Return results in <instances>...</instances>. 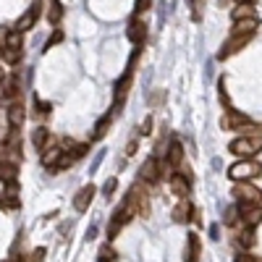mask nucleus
Returning <instances> with one entry per match:
<instances>
[{"instance_id":"obj_1","label":"nucleus","mask_w":262,"mask_h":262,"mask_svg":"<svg viewBox=\"0 0 262 262\" xmlns=\"http://www.w3.org/2000/svg\"><path fill=\"white\" fill-rule=\"evenodd\" d=\"M228 152H233L242 160H252L257 152H262V134H247V137H236L228 144Z\"/></svg>"},{"instance_id":"obj_2","label":"nucleus","mask_w":262,"mask_h":262,"mask_svg":"<svg viewBox=\"0 0 262 262\" xmlns=\"http://www.w3.org/2000/svg\"><path fill=\"white\" fill-rule=\"evenodd\" d=\"M137 212V205H134V200H131V194L123 200V205L116 210V215L111 217V223H107V238H116L118 236V231L131 221V215Z\"/></svg>"},{"instance_id":"obj_3","label":"nucleus","mask_w":262,"mask_h":262,"mask_svg":"<svg viewBox=\"0 0 262 262\" xmlns=\"http://www.w3.org/2000/svg\"><path fill=\"white\" fill-rule=\"evenodd\" d=\"M262 173V163L259 160H238V163H233L231 168H228V179L236 184V181H252V179H257Z\"/></svg>"},{"instance_id":"obj_4","label":"nucleus","mask_w":262,"mask_h":262,"mask_svg":"<svg viewBox=\"0 0 262 262\" xmlns=\"http://www.w3.org/2000/svg\"><path fill=\"white\" fill-rule=\"evenodd\" d=\"M231 194L238 205H259L262 202V191L257 186H252L249 181H236Z\"/></svg>"},{"instance_id":"obj_5","label":"nucleus","mask_w":262,"mask_h":262,"mask_svg":"<svg viewBox=\"0 0 262 262\" xmlns=\"http://www.w3.org/2000/svg\"><path fill=\"white\" fill-rule=\"evenodd\" d=\"M163 158H165V165H163V170L173 176V173L179 170L181 160H184V144H181L179 139H170V142H168V149H165V155H163Z\"/></svg>"},{"instance_id":"obj_6","label":"nucleus","mask_w":262,"mask_h":262,"mask_svg":"<svg viewBox=\"0 0 262 262\" xmlns=\"http://www.w3.org/2000/svg\"><path fill=\"white\" fill-rule=\"evenodd\" d=\"M170 191L176 194L179 200H186V196L191 194V173L186 168L170 176Z\"/></svg>"},{"instance_id":"obj_7","label":"nucleus","mask_w":262,"mask_h":262,"mask_svg":"<svg viewBox=\"0 0 262 262\" xmlns=\"http://www.w3.org/2000/svg\"><path fill=\"white\" fill-rule=\"evenodd\" d=\"M160 176H163L160 160H158V158H147V160L142 163V168H139V181H142V184H158Z\"/></svg>"},{"instance_id":"obj_8","label":"nucleus","mask_w":262,"mask_h":262,"mask_svg":"<svg viewBox=\"0 0 262 262\" xmlns=\"http://www.w3.org/2000/svg\"><path fill=\"white\" fill-rule=\"evenodd\" d=\"M39 13H42V3L37 0V3H32V6H29V11H27L24 16H21V18L16 21V24H13V29H16V32H21V34H24V32H29V29L37 24Z\"/></svg>"},{"instance_id":"obj_9","label":"nucleus","mask_w":262,"mask_h":262,"mask_svg":"<svg viewBox=\"0 0 262 262\" xmlns=\"http://www.w3.org/2000/svg\"><path fill=\"white\" fill-rule=\"evenodd\" d=\"M249 42H252V37L249 34H244V37H228L226 39V45L221 48V53H217V58H221V60H226V58H231L233 53H238V50H244L247 45H249Z\"/></svg>"},{"instance_id":"obj_10","label":"nucleus","mask_w":262,"mask_h":262,"mask_svg":"<svg viewBox=\"0 0 262 262\" xmlns=\"http://www.w3.org/2000/svg\"><path fill=\"white\" fill-rule=\"evenodd\" d=\"M95 194H97V189H95L92 184L81 186L79 194L74 196V210H76V212H86V210H90V205H92V200H95Z\"/></svg>"},{"instance_id":"obj_11","label":"nucleus","mask_w":262,"mask_h":262,"mask_svg":"<svg viewBox=\"0 0 262 262\" xmlns=\"http://www.w3.org/2000/svg\"><path fill=\"white\" fill-rule=\"evenodd\" d=\"M131 194V200H134V205H137V212L142 215V217H147L149 215V196H147V189H144V184L139 181L134 189L128 191Z\"/></svg>"},{"instance_id":"obj_12","label":"nucleus","mask_w":262,"mask_h":262,"mask_svg":"<svg viewBox=\"0 0 262 262\" xmlns=\"http://www.w3.org/2000/svg\"><path fill=\"white\" fill-rule=\"evenodd\" d=\"M242 221L247 223V228H254L262 223V205H238Z\"/></svg>"},{"instance_id":"obj_13","label":"nucleus","mask_w":262,"mask_h":262,"mask_svg":"<svg viewBox=\"0 0 262 262\" xmlns=\"http://www.w3.org/2000/svg\"><path fill=\"white\" fill-rule=\"evenodd\" d=\"M126 37L134 42L137 48H142L144 39H147V24H144V21H139V18H131V24L126 29Z\"/></svg>"},{"instance_id":"obj_14","label":"nucleus","mask_w":262,"mask_h":262,"mask_svg":"<svg viewBox=\"0 0 262 262\" xmlns=\"http://www.w3.org/2000/svg\"><path fill=\"white\" fill-rule=\"evenodd\" d=\"M257 27H259V16H254V18H242V21H233V37H244V34H249V37H254L257 34Z\"/></svg>"},{"instance_id":"obj_15","label":"nucleus","mask_w":262,"mask_h":262,"mask_svg":"<svg viewBox=\"0 0 262 262\" xmlns=\"http://www.w3.org/2000/svg\"><path fill=\"white\" fill-rule=\"evenodd\" d=\"M8 126L16 131V128H21V123L27 121V111H24V105H18V102H13L11 107H8Z\"/></svg>"},{"instance_id":"obj_16","label":"nucleus","mask_w":262,"mask_h":262,"mask_svg":"<svg viewBox=\"0 0 262 262\" xmlns=\"http://www.w3.org/2000/svg\"><path fill=\"white\" fill-rule=\"evenodd\" d=\"M48 139H50V131H48L45 126H37V128L32 131V144H34V149H37V152H45Z\"/></svg>"},{"instance_id":"obj_17","label":"nucleus","mask_w":262,"mask_h":262,"mask_svg":"<svg viewBox=\"0 0 262 262\" xmlns=\"http://www.w3.org/2000/svg\"><path fill=\"white\" fill-rule=\"evenodd\" d=\"M113 113H105L97 123H95V131H92V142H97V139H102L105 134H107V128H111V123H113Z\"/></svg>"},{"instance_id":"obj_18","label":"nucleus","mask_w":262,"mask_h":262,"mask_svg":"<svg viewBox=\"0 0 262 262\" xmlns=\"http://www.w3.org/2000/svg\"><path fill=\"white\" fill-rule=\"evenodd\" d=\"M16 176H18V165L8 163V160H0V181L11 184V181H16Z\"/></svg>"},{"instance_id":"obj_19","label":"nucleus","mask_w":262,"mask_h":262,"mask_svg":"<svg viewBox=\"0 0 262 262\" xmlns=\"http://www.w3.org/2000/svg\"><path fill=\"white\" fill-rule=\"evenodd\" d=\"M191 205H189V196H186V200H181L179 205H176V210H173V221H176V223H186L189 221V217H191Z\"/></svg>"},{"instance_id":"obj_20","label":"nucleus","mask_w":262,"mask_h":262,"mask_svg":"<svg viewBox=\"0 0 262 262\" xmlns=\"http://www.w3.org/2000/svg\"><path fill=\"white\" fill-rule=\"evenodd\" d=\"M254 6L252 3H236V8L231 11V18L233 21H242V18H254Z\"/></svg>"},{"instance_id":"obj_21","label":"nucleus","mask_w":262,"mask_h":262,"mask_svg":"<svg viewBox=\"0 0 262 262\" xmlns=\"http://www.w3.org/2000/svg\"><path fill=\"white\" fill-rule=\"evenodd\" d=\"M236 244L242 247V249H252L254 244H257V236H254V231L252 228H247V231H242L236 236Z\"/></svg>"},{"instance_id":"obj_22","label":"nucleus","mask_w":262,"mask_h":262,"mask_svg":"<svg viewBox=\"0 0 262 262\" xmlns=\"http://www.w3.org/2000/svg\"><path fill=\"white\" fill-rule=\"evenodd\" d=\"M63 16V6H60V0H50V8H48V21L50 24H58Z\"/></svg>"},{"instance_id":"obj_23","label":"nucleus","mask_w":262,"mask_h":262,"mask_svg":"<svg viewBox=\"0 0 262 262\" xmlns=\"http://www.w3.org/2000/svg\"><path fill=\"white\" fill-rule=\"evenodd\" d=\"M60 152H63L60 147H53V149H45V152H42V165H50V168H53V165L58 163V158H60Z\"/></svg>"},{"instance_id":"obj_24","label":"nucleus","mask_w":262,"mask_h":262,"mask_svg":"<svg viewBox=\"0 0 262 262\" xmlns=\"http://www.w3.org/2000/svg\"><path fill=\"white\" fill-rule=\"evenodd\" d=\"M202 16H205V0H191V18L202 21Z\"/></svg>"},{"instance_id":"obj_25","label":"nucleus","mask_w":262,"mask_h":262,"mask_svg":"<svg viewBox=\"0 0 262 262\" xmlns=\"http://www.w3.org/2000/svg\"><path fill=\"white\" fill-rule=\"evenodd\" d=\"M6 97L8 100H16L18 97V81H16V76H11L8 84H6Z\"/></svg>"},{"instance_id":"obj_26","label":"nucleus","mask_w":262,"mask_h":262,"mask_svg":"<svg viewBox=\"0 0 262 262\" xmlns=\"http://www.w3.org/2000/svg\"><path fill=\"white\" fill-rule=\"evenodd\" d=\"M113 259H116L113 247H111V244H105V247L100 249V262H113Z\"/></svg>"},{"instance_id":"obj_27","label":"nucleus","mask_w":262,"mask_h":262,"mask_svg":"<svg viewBox=\"0 0 262 262\" xmlns=\"http://www.w3.org/2000/svg\"><path fill=\"white\" fill-rule=\"evenodd\" d=\"M34 107H37V111H34L37 116H48L53 111V105L50 102H42V100H34Z\"/></svg>"},{"instance_id":"obj_28","label":"nucleus","mask_w":262,"mask_h":262,"mask_svg":"<svg viewBox=\"0 0 262 262\" xmlns=\"http://www.w3.org/2000/svg\"><path fill=\"white\" fill-rule=\"evenodd\" d=\"M45 254H48L45 247H37V249L29 254V262H45Z\"/></svg>"},{"instance_id":"obj_29","label":"nucleus","mask_w":262,"mask_h":262,"mask_svg":"<svg viewBox=\"0 0 262 262\" xmlns=\"http://www.w3.org/2000/svg\"><path fill=\"white\" fill-rule=\"evenodd\" d=\"M152 134V116H147L142 121V128H139V137H149Z\"/></svg>"},{"instance_id":"obj_30","label":"nucleus","mask_w":262,"mask_h":262,"mask_svg":"<svg viewBox=\"0 0 262 262\" xmlns=\"http://www.w3.org/2000/svg\"><path fill=\"white\" fill-rule=\"evenodd\" d=\"M116 186H118V179H107V181H105L102 191H105V196H107V200H111V194L116 191Z\"/></svg>"},{"instance_id":"obj_31","label":"nucleus","mask_w":262,"mask_h":262,"mask_svg":"<svg viewBox=\"0 0 262 262\" xmlns=\"http://www.w3.org/2000/svg\"><path fill=\"white\" fill-rule=\"evenodd\" d=\"M149 6H152V0H137V6H134V16H142Z\"/></svg>"},{"instance_id":"obj_32","label":"nucleus","mask_w":262,"mask_h":262,"mask_svg":"<svg viewBox=\"0 0 262 262\" xmlns=\"http://www.w3.org/2000/svg\"><path fill=\"white\" fill-rule=\"evenodd\" d=\"M60 39H63V32H60V29H55V34H53V37H50V39L45 42V50H50L53 45H58Z\"/></svg>"},{"instance_id":"obj_33","label":"nucleus","mask_w":262,"mask_h":262,"mask_svg":"<svg viewBox=\"0 0 262 262\" xmlns=\"http://www.w3.org/2000/svg\"><path fill=\"white\" fill-rule=\"evenodd\" d=\"M236 215H238L236 207H228V210H226V226H233V223H236Z\"/></svg>"},{"instance_id":"obj_34","label":"nucleus","mask_w":262,"mask_h":262,"mask_svg":"<svg viewBox=\"0 0 262 262\" xmlns=\"http://www.w3.org/2000/svg\"><path fill=\"white\" fill-rule=\"evenodd\" d=\"M137 147H139V139H131V142L126 144V155H134V152H137Z\"/></svg>"},{"instance_id":"obj_35","label":"nucleus","mask_w":262,"mask_h":262,"mask_svg":"<svg viewBox=\"0 0 262 262\" xmlns=\"http://www.w3.org/2000/svg\"><path fill=\"white\" fill-rule=\"evenodd\" d=\"M233 262H257V259H254L252 254H247V252H244V254H238V257H236Z\"/></svg>"},{"instance_id":"obj_36","label":"nucleus","mask_w":262,"mask_h":262,"mask_svg":"<svg viewBox=\"0 0 262 262\" xmlns=\"http://www.w3.org/2000/svg\"><path fill=\"white\" fill-rule=\"evenodd\" d=\"M6 79V69H3V66H0V81H3Z\"/></svg>"},{"instance_id":"obj_37","label":"nucleus","mask_w":262,"mask_h":262,"mask_svg":"<svg viewBox=\"0 0 262 262\" xmlns=\"http://www.w3.org/2000/svg\"><path fill=\"white\" fill-rule=\"evenodd\" d=\"M236 3H252V0H236Z\"/></svg>"},{"instance_id":"obj_38","label":"nucleus","mask_w":262,"mask_h":262,"mask_svg":"<svg viewBox=\"0 0 262 262\" xmlns=\"http://www.w3.org/2000/svg\"><path fill=\"white\" fill-rule=\"evenodd\" d=\"M11 262H24V259H11Z\"/></svg>"}]
</instances>
